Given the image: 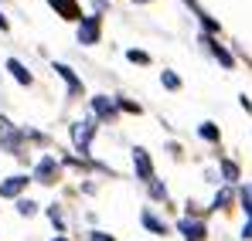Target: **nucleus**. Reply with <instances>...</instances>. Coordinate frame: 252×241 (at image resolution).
I'll return each instance as SVG.
<instances>
[{"instance_id": "1", "label": "nucleus", "mask_w": 252, "mask_h": 241, "mask_svg": "<svg viewBox=\"0 0 252 241\" xmlns=\"http://www.w3.org/2000/svg\"><path fill=\"white\" fill-rule=\"evenodd\" d=\"M0 143H3V150H7V153L21 157V150H24V133H17L7 119H0Z\"/></svg>"}, {"instance_id": "2", "label": "nucleus", "mask_w": 252, "mask_h": 241, "mask_svg": "<svg viewBox=\"0 0 252 241\" xmlns=\"http://www.w3.org/2000/svg\"><path fill=\"white\" fill-rule=\"evenodd\" d=\"M92 136H95V119H79L72 126V139H75V146L89 153V143H92Z\"/></svg>"}, {"instance_id": "3", "label": "nucleus", "mask_w": 252, "mask_h": 241, "mask_svg": "<svg viewBox=\"0 0 252 241\" xmlns=\"http://www.w3.org/2000/svg\"><path fill=\"white\" fill-rule=\"evenodd\" d=\"M55 177H58V160L48 153V157H41L34 163V180L38 184H55Z\"/></svg>"}, {"instance_id": "4", "label": "nucleus", "mask_w": 252, "mask_h": 241, "mask_svg": "<svg viewBox=\"0 0 252 241\" xmlns=\"http://www.w3.org/2000/svg\"><path fill=\"white\" fill-rule=\"evenodd\" d=\"M99 34H102V27H99V14L82 17V24H79V41H82V44H99Z\"/></svg>"}, {"instance_id": "5", "label": "nucleus", "mask_w": 252, "mask_h": 241, "mask_svg": "<svg viewBox=\"0 0 252 241\" xmlns=\"http://www.w3.org/2000/svg\"><path fill=\"white\" fill-rule=\"evenodd\" d=\"M177 231H181L188 241H205V235H208V228H205L201 221H191V217L177 221Z\"/></svg>"}, {"instance_id": "6", "label": "nucleus", "mask_w": 252, "mask_h": 241, "mask_svg": "<svg viewBox=\"0 0 252 241\" xmlns=\"http://www.w3.org/2000/svg\"><path fill=\"white\" fill-rule=\"evenodd\" d=\"M92 112H95V116H99V119H116V102H113V99H109V95H95V99H92Z\"/></svg>"}, {"instance_id": "7", "label": "nucleus", "mask_w": 252, "mask_h": 241, "mask_svg": "<svg viewBox=\"0 0 252 241\" xmlns=\"http://www.w3.org/2000/svg\"><path fill=\"white\" fill-rule=\"evenodd\" d=\"M133 170L140 173V180H154V163L147 157V150H133Z\"/></svg>"}, {"instance_id": "8", "label": "nucleus", "mask_w": 252, "mask_h": 241, "mask_svg": "<svg viewBox=\"0 0 252 241\" xmlns=\"http://www.w3.org/2000/svg\"><path fill=\"white\" fill-rule=\"evenodd\" d=\"M65 21H82V10H79V0H48Z\"/></svg>"}, {"instance_id": "9", "label": "nucleus", "mask_w": 252, "mask_h": 241, "mask_svg": "<svg viewBox=\"0 0 252 241\" xmlns=\"http://www.w3.org/2000/svg\"><path fill=\"white\" fill-rule=\"evenodd\" d=\"M24 187H28V177L14 173V177H7V180L0 184V197H17V194H21Z\"/></svg>"}, {"instance_id": "10", "label": "nucleus", "mask_w": 252, "mask_h": 241, "mask_svg": "<svg viewBox=\"0 0 252 241\" xmlns=\"http://www.w3.org/2000/svg\"><path fill=\"white\" fill-rule=\"evenodd\" d=\"M55 72H58L62 79L68 81V95H72V99H75V95H82V81L75 79V72H72L68 65H55Z\"/></svg>"}, {"instance_id": "11", "label": "nucleus", "mask_w": 252, "mask_h": 241, "mask_svg": "<svg viewBox=\"0 0 252 241\" xmlns=\"http://www.w3.org/2000/svg\"><path fill=\"white\" fill-rule=\"evenodd\" d=\"M201 41L208 44V51L215 54V58H218V61H221V65H225V68H235V58H232V54H228V51H225L218 41H211V38H201Z\"/></svg>"}, {"instance_id": "12", "label": "nucleus", "mask_w": 252, "mask_h": 241, "mask_svg": "<svg viewBox=\"0 0 252 241\" xmlns=\"http://www.w3.org/2000/svg\"><path fill=\"white\" fill-rule=\"evenodd\" d=\"M140 221H143V224H147L154 235H167V221H160L154 211H143V214H140Z\"/></svg>"}, {"instance_id": "13", "label": "nucleus", "mask_w": 252, "mask_h": 241, "mask_svg": "<svg viewBox=\"0 0 252 241\" xmlns=\"http://www.w3.org/2000/svg\"><path fill=\"white\" fill-rule=\"evenodd\" d=\"M7 68L14 72V79L21 81V85H31V72H28V68H24V65H21L17 58H10V61H7Z\"/></svg>"}, {"instance_id": "14", "label": "nucleus", "mask_w": 252, "mask_h": 241, "mask_svg": "<svg viewBox=\"0 0 252 241\" xmlns=\"http://www.w3.org/2000/svg\"><path fill=\"white\" fill-rule=\"evenodd\" d=\"M228 204H232V190L225 187V190L215 194V211H228Z\"/></svg>"}, {"instance_id": "15", "label": "nucleus", "mask_w": 252, "mask_h": 241, "mask_svg": "<svg viewBox=\"0 0 252 241\" xmlns=\"http://www.w3.org/2000/svg\"><path fill=\"white\" fill-rule=\"evenodd\" d=\"M198 133H201V139L218 143V126H215V122H201V129H198Z\"/></svg>"}, {"instance_id": "16", "label": "nucleus", "mask_w": 252, "mask_h": 241, "mask_svg": "<svg viewBox=\"0 0 252 241\" xmlns=\"http://www.w3.org/2000/svg\"><path fill=\"white\" fill-rule=\"evenodd\" d=\"M221 177H225L228 184H232V180H239V166H235L232 160H221Z\"/></svg>"}, {"instance_id": "17", "label": "nucleus", "mask_w": 252, "mask_h": 241, "mask_svg": "<svg viewBox=\"0 0 252 241\" xmlns=\"http://www.w3.org/2000/svg\"><path fill=\"white\" fill-rule=\"evenodd\" d=\"M34 211H38V204H34V201H17V214H21V217H31Z\"/></svg>"}, {"instance_id": "18", "label": "nucleus", "mask_w": 252, "mask_h": 241, "mask_svg": "<svg viewBox=\"0 0 252 241\" xmlns=\"http://www.w3.org/2000/svg\"><path fill=\"white\" fill-rule=\"evenodd\" d=\"M126 58H129V61H136V65H147V61H150V54H147V51H136V48H133V51H126Z\"/></svg>"}, {"instance_id": "19", "label": "nucleus", "mask_w": 252, "mask_h": 241, "mask_svg": "<svg viewBox=\"0 0 252 241\" xmlns=\"http://www.w3.org/2000/svg\"><path fill=\"white\" fill-rule=\"evenodd\" d=\"M150 194H154L157 201H164V197H167V187H164V184H157V180H150Z\"/></svg>"}, {"instance_id": "20", "label": "nucleus", "mask_w": 252, "mask_h": 241, "mask_svg": "<svg viewBox=\"0 0 252 241\" xmlns=\"http://www.w3.org/2000/svg\"><path fill=\"white\" fill-rule=\"evenodd\" d=\"M48 217H51V224H58V228H65V217H62V211H58L55 204L48 207Z\"/></svg>"}, {"instance_id": "21", "label": "nucleus", "mask_w": 252, "mask_h": 241, "mask_svg": "<svg viewBox=\"0 0 252 241\" xmlns=\"http://www.w3.org/2000/svg\"><path fill=\"white\" fill-rule=\"evenodd\" d=\"M160 81H164L167 88H181V79H177L174 72H164V75H160Z\"/></svg>"}, {"instance_id": "22", "label": "nucleus", "mask_w": 252, "mask_h": 241, "mask_svg": "<svg viewBox=\"0 0 252 241\" xmlns=\"http://www.w3.org/2000/svg\"><path fill=\"white\" fill-rule=\"evenodd\" d=\"M89 241H113V235H106V231H92Z\"/></svg>"}, {"instance_id": "23", "label": "nucleus", "mask_w": 252, "mask_h": 241, "mask_svg": "<svg viewBox=\"0 0 252 241\" xmlns=\"http://www.w3.org/2000/svg\"><path fill=\"white\" fill-rule=\"evenodd\" d=\"M242 238H246V241H252V217L246 221V224H242Z\"/></svg>"}, {"instance_id": "24", "label": "nucleus", "mask_w": 252, "mask_h": 241, "mask_svg": "<svg viewBox=\"0 0 252 241\" xmlns=\"http://www.w3.org/2000/svg\"><path fill=\"white\" fill-rule=\"evenodd\" d=\"M120 106H123L126 112H140V106H136V102H126V99H123V102H120Z\"/></svg>"}, {"instance_id": "25", "label": "nucleus", "mask_w": 252, "mask_h": 241, "mask_svg": "<svg viewBox=\"0 0 252 241\" xmlns=\"http://www.w3.org/2000/svg\"><path fill=\"white\" fill-rule=\"evenodd\" d=\"M0 31H7V17L3 14H0Z\"/></svg>"}, {"instance_id": "26", "label": "nucleus", "mask_w": 252, "mask_h": 241, "mask_svg": "<svg viewBox=\"0 0 252 241\" xmlns=\"http://www.w3.org/2000/svg\"><path fill=\"white\" fill-rule=\"evenodd\" d=\"M55 241H65V238H55Z\"/></svg>"}, {"instance_id": "27", "label": "nucleus", "mask_w": 252, "mask_h": 241, "mask_svg": "<svg viewBox=\"0 0 252 241\" xmlns=\"http://www.w3.org/2000/svg\"><path fill=\"white\" fill-rule=\"evenodd\" d=\"M136 3H143V0H136Z\"/></svg>"}]
</instances>
